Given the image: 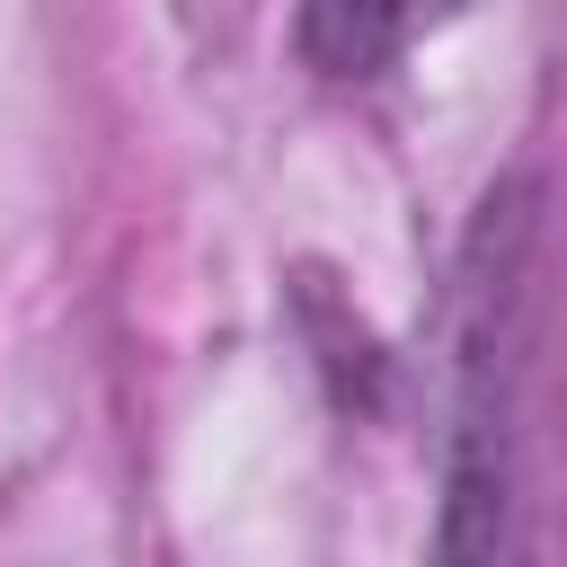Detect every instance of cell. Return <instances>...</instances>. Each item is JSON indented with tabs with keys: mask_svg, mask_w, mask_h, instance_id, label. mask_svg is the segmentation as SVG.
I'll list each match as a JSON object with an SVG mask.
<instances>
[{
	"mask_svg": "<svg viewBox=\"0 0 567 567\" xmlns=\"http://www.w3.org/2000/svg\"><path fill=\"white\" fill-rule=\"evenodd\" d=\"M452 9L461 0H301V53L328 80H372Z\"/></svg>",
	"mask_w": 567,
	"mask_h": 567,
	"instance_id": "obj_1",
	"label": "cell"
}]
</instances>
